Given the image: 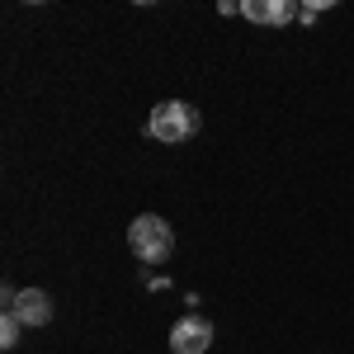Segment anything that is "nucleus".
I'll return each mask as SVG.
<instances>
[{
	"label": "nucleus",
	"instance_id": "nucleus-1",
	"mask_svg": "<svg viewBox=\"0 0 354 354\" xmlns=\"http://www.w3.org/2000/svg\"><path fill=\"white\" fill-rule=\"evenodd\" d=\"M128 245H133V255L142 265H165V260L175 255V232H170L165 218L142 213V218H133V227H128Z\"/></svg>",
	"mask_w": 354,
	"mask_h": 354
},
{
	"label": "nucleus",
	"instance_id": "nucleus-2",
	"mask_svg": "<svg viewBox=\"0 0 354 354\" xmlns=\"http://www.w3.org/2000/svg\"><path fill=\"white\" fill-rule=\"evenodd\" d=\"M147 133L156 137V142L180 147V142H189L198 133V109L185 104V100H165V104H156V109L147 113Z\"/></svg>",
	"mask_w": 354,
	"mask_h": 354
},
{
	"label": "nucleus",
	"instance_id": "nucleus-3",
	"mask_svg": "<svg viewBox=\"0 0 354 354\" xmlns=\"http://www.w3.org/2000/svg\"><path fill=\"white\" fill-rule=\"evenodd\" d=\"M5 312H15L24 326H48L53 322V298L43 288H5Z\"/></svg>",
	"mask_w": 354,
	"mask_h": 354
},
{
	"label": "nucleus",
	"instance_id": "nucleus-4",
	"mask_svg": "<svg viewBox=\"0 0 354 354\" xmlns=\"http://www.w3.org/2000/svg\"><path fill=\"white\" fill-rule=\"evenodd\" d=\"M208 345H213V322L198 317V312L180 317V322L170 326V350L175 354H208Z\"/></svg>",
	"mask_w": 354,
	"mask_h": 354
},
{
	"label": "nucleus",
	"instance_id": "nucleus-5",
	"mask_svg": "<svg viewBox=\"0 0 354 354\" xmlns=\"http://www.w3.org/2000/svg\"><path fill=\"white\" fill-rule=\"evenodd\" d=\"M241 15L255 24H293V15H302L293 0H241Z\"/></svg>",
	"mask_w": 354,
	"mask_h": 354
},
{
	"label": "nucleus",
	"instance_id": "nucleus-6",
	"mask_svg": "<svg viewBox=\"0 0 354 354\" xmlns=\"http://www.w3.org/2000/svg\"><path fill=\"white\" fill-rule=\"evenodd\" d=\"M19 330H24V322H19L15 312H5V317H0V345H5V350L19 345Z\"/></svg>",
	"mask_w": 354,
	"mask_h": 354
},
{
	"label": "nucleus",
	"instance_id": "nucleus-7",
	"mask_svg": "<svg viewBox=\"0 0 354 354\" xmlns=\"http://www.w3.org/2000/svg\"><path fill=\"white\" fill-rule=\"evenodd\" d=\"M170 354H175V350H170Z\"/></svg>",
	"mask_w": 354,
	"mask_h": 354
}]
</instances>
